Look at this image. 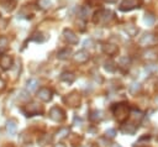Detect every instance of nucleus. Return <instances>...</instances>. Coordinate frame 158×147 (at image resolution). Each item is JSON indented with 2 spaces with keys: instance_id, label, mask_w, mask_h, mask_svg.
<instances>
[{
  "instance_id": "4",
  "label": "nucleus",
  "mask_w": 158,
  "mask_h": 147,
  "mask_svg": "<svg viewBox=\"0 0 158 147\" xmlns=\"http://www.w3.org/2000/svg\"><path fill=\"white\" fill-rule=\"evenodd\" d=\"M49 117L56 121V122H62L64 119H65V113L58 108V106H53L51 110H49Z\"/></svg>"
},
{
  "instance_id": "29",
  "label": "nucleus",
  "mask_w": 158,
  "mask_h": 147,
  "mask_svg": "<svg viewBox=\"0 0 158 147\" xmlns=\"http://www.w3.org/2000/svg\"><path fill=\"white\" fill-rule=\"evenodd\" d=\"M146 69H148L149 72H156V70H157V67H156V66H153V67L148 66V67H146Z\"/></svg>"
},
{
  "instance_id": "5",
  "label": "nucleus",
  "mask_w": 158,
  "mask_h": 147,
  "mask_svg": "<svg viewBox=\"0 0 158 147\" xmlns=\"http://www.w3.org/2000/svg\"><path fill=\"white\" fill-rule=\"evenodd\" d=\"M24 110H25V113H26V116H34V115H38L40 113H42V108H41L37 103L27 104Z\"/></svg>"
},
{
  "instance_id": "20",
  "label": "nucleus",
  "mask_w": 158,
  "mask_h": 147,
  "mask_svg": "<svg viewBox=\"0 0 158 147\" xmlns=\"http://www.w3.org/2000/svg\"><path fill=\"white\" fill-rule=\"evenodd\" d=\"M130 64H131V59H130L128 57H121V58H120V66H121V67L126 68V67H128Z\"/></svg>"
},
{
  "instance_id": "31",
  "label": "nucleus",
  "mask_w": 158,
  "mask_h": 147,
  "mask_svg": "<svg viewBox=\"0 0 158 147\" xmlns=\"http://www.w3.org/2000/svg\"><path fill=\"white\" fill-rule=\"evenodd\" d=\"M56 147H64V146H62V145H61V143H59V145H57V146H56Z\"/></svg>"
},
{
  "instance_id": "14",
  "label": "nucleus",
  "mask_w": 158,
  "mask_h": 147,
  "mask_svg": "<svg viewBox=\"0 0 158 147\" xmlns=\"http://www.w3.org/2000/svg\"><path fill=\"white\" fill-rule=\"evenodd\" d=\"M70 54H72V50L70 48H64V50H62L57 53V57L59 59H67V58L70 57Z\"/></svg>"
},
{
  "instance_id": "33",
  "label": "nucleus",
  "mask_w": 158,
  "mask_h": 147,
  "mask_svg": "<svg viewBox=\"0 0 158 147\" xmlns=\"http://www.w3.org/2000/svg\"><path fill=\"white\" fill-rule=\"evenodd\" d=\"M156 103H157V104H158V97H157V98H156Z\"/></svg>"
},
{
  "instance_id": "13",
  "label": "nucleus",
  "mask_w": 158,
  "mask_h": 147,
  "mask_svg": "<svg viewBox=\"0 0 158 147\" xmlns=\"http://www.w3.org/2000/svg\"><path fill=\"white\" fill-rule=\"evenodd\" d=\"M103 50H104V52H105L106 54H109V56H114V54H116V53L119 52V48H117V46H115V45H105Z\"/></svg>"
},
{
  "instance_id": "12",
  "label": "nucleus",
  "mask_w": 158,
  "mask_h": 147,
  "mask_svg": "<svg viewBox=\"0 0 158 147\" xmlns=\"http://www.w3.org/2000/svg\"><path fill=\"white\" fill-rule=\"evenodd\" d=\"M61 81H62V82H65V83H68V84H70V83H73V82L75 81V76L73 74V73L64 72V73H62V74H61Z\"/></svg>"
},
{
  "instance_id": "18",
  "label": "nucleus",
  "mask_w": 158,
  "mask_h": 147,
  "mask_svg": "<svg viewBox=\"0 0 158 147\" xmlns=\"http://www.w3.org/2000/svg\"><path fill=\"white\" fill-rule=\"evenodd\" d=\"M37 87H38V82H37L36 79H30V81L27 82V90H29V92L36 90Z\"/></svg>"
},
{
  "instance_id": "9",
  "label": "nucleus",
  "mask_w": 158,
  "mask_h": 147,
  "mask_svg": "<svg viewBox=\"0 0 158 147\" xmlns=\"http://www.w3.org/2000/svg\"><path fill=\"white\" fill-rule=\"evenodd\" d=\"M88 59H89V53H88L87 51H84V50L77 52L75 56H74V61H75L77 63H81V64L88 62Z\"/></svg>"
},
{
  "instance_id": "3",
  "label": "nucleus",
  "mask_w": 158,
  "mask_h": 147,
  "mask_svg": "<svg viewBox=\"0 0 158 147\" xmlns=\"http://www.w3.org/2000/svg\"><path fill=\"white\" fill-rule=\"evenodd\" d=\"M63 101L72 108H77V106H79V104H81V95H79L77 92H72L70 94H68L67 97L63 98Z\"/></svg>"
},
{
  "instance_id": "30",
  "label": "nucleus",
  "mask_w": 158,
  "mask_h": 147,
  "mask_svg": "<svg viewBox=\"0 0 158 147\" xmlns=\"http://www.w3.org/2000/svg\"><path fill=\"white\" fill-rule=\"evenodd\" d=\"M4 87H5L4 82H3V81H0V90H3V89H4Z\"/></svg>"
},
{
  "instance_id": "2",
  "label": "nucleus",
  "mask_w": 158,
  "mask_h": 147,
  "mask_svg": "<svg viewBox=\"0 0 158 147\" xmlns=\"http://www.w3.org/2000/svg\"><path fill=\"white\" fill-rule=\"evenodd\" d=\"M113 16H114V14L110 10H100L95 14L94 22L95 24H106L113 19Z\"/></svg>"
},
{
  "instance_id": "28",
  "label": "nucleus",
  "mask_w": 158,
  "mask_h": 147,
  "mask_svg": "<svg viewBox=\"0 0 158 147\" xmlns=\"http://www.w3.org/2000/svg\"><path fill=\"white\" fill-rule=\"evenodd\" d=\"M151 140V136L149 135H144V136H142L140 140H138V142H142V141H149Z\"/></svg>"
},
{
  "instance_id": "26",
  "label": "nucleus",
  "mask_w": 158,
  "mask_h": 147,
  "mask_svg": "<svg viewBox=\"0 0 158 147\" xmlns=\"http://www.w3.org/2000/svg\"><path fill=\"white\" fill-rule=\"evenodd\" d=\"M35 36H36V37H32V40H35V41H38V42H43V41L46 40V37H41V36H42V34H41V32L36 34Z\"/></svg>"
},
{
  "instance_id": "6",
  "label": "nucleus",
  "mask_w": 158,
  "mask_h": 147,
  "mask_svg": "<svg viewBox=\"0 0 158 147\" xmlns=\"http://www.w3.org/2000/svg\"><path fill=\"white\" fill-rule=\"evenodd\" d=\"M63 38H64V41L67 42V43H69V45H77L78 43V36L72 31V30H68V29H65L64 31H63Z\"/></svg>"
},
{
  "instance_id": "24",
  "label": "nucleus",
  "mask_w": 158,
  "mask_h": 147,
  "mask_svg": "<svg viewBox=\"0 0 158 147\" xmlns=\"http://www.w3.org/2000/svg\"><path fill=\"white\" fill-rule=\"evenodd\" d=\"M105 135H106V137H109V138H114V137L116 136V130H115V129H109V130L105 132Z\"/></svg>"
},
{
  "instance_id": "10",
  "label": "nucleus",
  "mask_w": 158,
  "mask_h": 147,
  "mask_svg": "<svg viewBox=\"0 0 158 147\" xmlns=\"http://www.w3.org/2000/svg\"><path fill=\"white\" fill-rule=\"evenodd\" d=\"M13 66V57L9 54H3L0 57V67L3 69H9Z\"/></svg>"
},
{
  "instance_id": "15",
  "label": "nucleus",
  "mask_w": 158,
  "mask_h": 147,
  "mask_svg": "<svg viewBox=\"0 0 158 147\" xmlns=\"http://www.w3.org/2000/svg\"><path fill=\"white\" fill-rule=\"evenodd\" d=\"M89 119H90L92 121H94V122H97V121H100V120L103 119L101 111H99V110H93V111L90 113V116H89Z\"/></svg>"
},
{
  "instance_id": "25",
  "label": "nucleus",
  "mask_w": 158,
  "mask_h": 147,
  "mask_svg": "<svg viewBox=\"0 0 158 147\" xmlns=\"http://www.w3.org/2000/svg\"><path fill=\"white\" fill-rule=\"evenodd\" d=\"M144 22H147L148 25H152V24L154 22V16H152V15H146Z\"/></svg>"
},
{
  "instance_id": "27",
  "label": "nucleus",
  "mask_w": 158,
  "mask_h": 147,
  "mask_svg": "<svg viewBox=\"0 0 158 147\" xmlns=\"http://www.w3.org/2000/svg\"><path fill=\"white\" fill-rule=\"evenodd\" d=\"M126 31H127V34H130L131 36H135V35L137 34V31H138V30H137L136 27H131V26H130V27H127V29H126Z\"/></svg>"
},
{
  "instance_id": "7",
  "label": "nucleus",
  "mask_w": 158,
  "mask_h": 147,
  "mask_svg": "<svg viewBox=\"0 0 158 147\" xmlns=\"http://www.w3.org/2000/svg\"><path fill=\"white\" fill-rule=\"evenodd\" d=\"M37 97H38L40 100L47 103V101H49V100L52 99L53 93H52V90L48 89V88H41V89L37 92Z\"/></svg>"
},
{
  "instance_id": "32",
  "label": "nucleus",
  "mask_w": 158,
  "mask_h": 147,
  "mask_svg": "<svg viewBox=\"0 0 158 147\" xmlns=\"http://www.w3.org/2000/svg\"><path fill=\"white\" fill-rule=\"evenodd\" d=\"M114 147H121L120 145H114Z\"/></svg>"
},
{
  "instance_id": "8",
  "label": "nucleus",
  "mask_w": 158,
  "mask_h": 147,
  "mask_svg": "<svg viewBox=\"0 0 158 147\" xmlns=\"http://www.w3.org/2000/svg\"><path fill=\"white\" fill-rule=\"evenodd\" d=\"M138 129V125L133 124V122H126L121 126V131L124 133H127V135H133Z\"/></svg>"
},
{
  "instance_id": "22",
  "label": "nucleus",
  "mask_w": 158,
  "mask_h": 147,
  "mask_svg": "<svg viewBox=\"0 0 158 147\" xmlns=\"http://www.w3.org/2000/svg\"><path fill=\"white\" fill-rule=\"evenodd\" d=\"M105 69H106L108 72H114V70H115V63H114L113 61L106 62V63H105Z\"/></svg>"
},
{
  "instance_id": "17",
  "label": "nucleus",
  "mask_w": 158,
  "mask_h": 147,
  "mask_svg": "<svg viewBox=\"0 0 158 147\" xmlns=\"http://www.w3.org/2000/svg\"><path fill=\"white\" fill-rule=\"evenodd\" d=\"M68 133H69V129H68V127H63V129H61V130L56 133V137H57L58 140H63V138H65V137L68 136Z\"/></svg>"
},
{
  "instance_id": "23",
  "label": "nucleus",
  "mask_w": 158,
  "mask_h": 147,
  "mask_svg": "<svg viewBox=\"0 0 158 147\" xmlns=\"http://www.w3.org/2000/svg\"><path fill=\"white\" fill-rule=\"evenodd\" d=\"M38 4H40V6L42 9H47V8L51 6V0H40Z\"/></svg>"
},
{
  "instance_id": "11",
  "label": "nucleus",
  "mask_w": 158,
  "mask_h": 147,
  "mask_svg": "<svg viewBox=\"0 0 158 147\" xmlns=\"http://www.w3.org/2000/svg\"><path fill=\"white\" fill-rule=\"evenodd\" d=\"M154 41H156V37H154L152 34H146V35H143L142 38L140 40V45H142V46H149V45H152Z\"/></svg>"
},
{
  "instance_id": "16",
  "label": "nucleus",
  "mask_w": 158,
  "mask_h": 147,
  "mask_svg": "<svg viewBox=\"0 0 158 147\" xmlns=\"http://www.w3.org/2000/svg\"><path fill=\"white\" fill-rule=\"evenodd\" d=\"M141 89H142V87H141V84H140V83H132V84L128 87L130 93H131V94H133V95H136L137 93H140V92H141Z\"/></svg>"
},
{
  "instance_id": "1",
  "label": "nucleus",
  "mask_w": 158,
  "mask_h": 147,
  "mask_svg": "<svg viewBox=\"0 0 158 147\" xmlns=\"http://www.w3.org/2000/svg\"><path fill=\"white\" fill-rule=\"evenodd\" d=\"M115 117L119 120V121H125L128 115H130V108H128V104L127 103H119V104H115L113 108H111Z\"/></svg>"
},
{
  "instance_id": "19",
  "label": "nucleus",
  "mask_w": 158,
  "mask_h": 147,
  "mask_svg": "<svg viewBox=\"0 0 158 147\" xmlns=\"http://www.w3.org/2000/svg\"><path fill=\"white\" fill-rule=\"evenodd\" d=\"M8 43H9L8 38H5V37H2V38H0V53H2V52H4V51L6 50V47H8Z\"/></svg>"
},
{
  "instance_id": "21",
  "label": "nucleus",
  "mask_w": 158,
  "mask_h": 147,
  "mask_svg": "<svg viewBox=\"0 0 158 147\" xmlns=\"http://www.w3.org/2000/svg\"><path fill=\"white\" fill-rule=\"evenodd\" d=\"M6 127H8V131H9V133H10V135H14V133L16 132V125H15V122H14V121H9Z\"/></svg>"
}]
</instances>
